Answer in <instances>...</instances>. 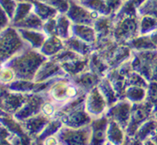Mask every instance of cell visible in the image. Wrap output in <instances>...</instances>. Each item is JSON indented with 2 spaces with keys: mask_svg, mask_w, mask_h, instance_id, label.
<instances>
[{
  "mask_svg": "<svg viewBox=\"0 0 157 145\" xmlns=\"http://www.w3.org/2000/svg\"><path fill=\"white\" fill-rule=\"evenodd\" d=\"M47 58L39 50L28 48L2 65L13 70L15 79L33 81L38 70Z\"/></svg>",
  "mask_w": 157,
  "mask_h": 145,
  "instance_id": "cell-1",
  "label": "cell"
},
{
  "mask_svg": "<svg viewBox=\"0 0 157 145\" xmlns=\"http://www.w3.org/2000/svg\"><path fill=\"white\" fill-rule=\"evenodd\" d=\"M140 35V17L138 14L116 15L114 18L112 36L119 43H125Z\"/></svg>",
  "mask_w": 157,
  "mask_h": 145,
  "instance_id": "cell-2",
  "label": "cell"
},
{
  "mask_svg": "<svg viewBox=\"0 0 157 145\" xmlns=\"http://www.w3.org/2000/svg\"><path fill=\"white\" fill-rule=\"evenodd\" d=\"M31 48L19 35L15 28L9 26L1 30V62L2 64L15 55Z\"/></svg>",
  "mask_w": 157,
  "mask_h": 145,
  "instance_id": "cell-3",
  "label": "cell"
},
{
  "mask_svg": "<svg viewBox=\"0 0 157 145\" xmlns=\"http://www.w3.org/2000/svg\"><path fill=\"white\" fill-rule=\"evenodd\" d=\"M59 144H90L91 138L90 125L80 128H73L63 125L55 134Z\"/></svg>",
  "mask_w": 157,
  "mask_h": 145,
  "instance_id": "cell-4",
  "label": "cell"
},
{
  "mask_svg": "<svg viewBox=\"0 0 157 145\" xmlns=\"http://www.w3.org/2000/svg\"><path fill=\"white\" fill-rule=\"evenodd\" d=\"M152 113L153 106L146 100L140 103H132L130 122L125 129L127 138H132L140 126L151 118Z\"/></svg>",
  "mask_w": 157,
  "mask_h": 145,
  "instance_id": "cell-5",
  "label": "cell"
},
{
  "mask_svg": "<svg viewBox=\"0 0 157 145\" xmlns=\"http://www.w3.org/2000/svg\"><path fill=\"white\" fill-rule=\"evenodd\" d=\"M59 118H60L64 126L73 128H80L88 126L93 120L92 117L86 111L85 104L62 113Z\"/></svg>",
  "mask_w": 157,
  "mask_h": 145,
  "instance_id": "cell-6",
  "label": "cell"
},
{
  "mask_svg": "<svg viewBox=\"0 0 157 145\" xmlns=\"http://www.w3.org/2000/svg\"><path fill=\"white\" fill-rule=\"evenodd\" d=\"M85 106L87 113L93 119L105 114L106 111L109 109L105 97L100 93L98 87H95L88 93Z\"/></svg>",
  "mask_w": 157,
  "mask_h": 145,
  "instance_id": "cell-7",
  "label": "cell"
},
{
  "mask_svg": "<svg viewBox=\"0 0 157 145\" xmlns=\"http://www.w3.org/2000/svg\"><path fill=\"white\" fill-rule=\"evenodd\" d=\"M132 103L127 99H121L106 111L105 115L109 119L116 122L125 131L130 118Z\"/></svg>",
  "mask_w": 157,
  "mask_h": 145,
  "instance_id": "cell-8",
  "label": "cell"
},
{
  "mask_svg": "<svg viewBox=\"0 0 157 145\" xmlns=\"http://www.w3.org/2000/svg\"><path fill=\"white\" fill-rule=\"evenodd\" d=\"M29 94L12 92L2 88L1 109L2 111L13 115L24 105L28 99Z\"/></svg>",
  "mask_w": 157,
  "mask_h": 145,
  "instance_id": "cell-9",
  "label": "cell"
},
{
  "mask_svg": "<svg viewBox=\"0 0 157 145\" xmlns=\"http://www.w3.org/2000/svg\"><path fill=\"white\" fill-rule=\"evenodd\" d=\"M68 75L64 71L63 67L59 63H58L50 58H48L40 66L36 75L33 79L34 83H42L48 79H54L56 77H63Z\"/></svg>",
  "mask_w": 157,
  "mask_h": 145,
  "instance_id": "cell-10",
  "label": "cell"
},
{
  "mask_svg": "<svg viewBox=\"0 0 157 145\" xmlns=\"http://www.w3.org/2000/svg\"><path fill=\"white\" fill-rule=\"evenodd\" d=\"M69 9L65 14L70 18L72 24L94 26L95 19L89 10L75 0H70L69 1Z\"/></svg>",
  "mask_w": 157,
  "mask_h": 145,
  "instance_id": "cell-11",
  "label": "cell"
},
{
  "mask_svg": "<svg viewBox=\"0 0 157 145\" xmlns=\"http://www.w3.org/2000/svg\"><path fill=\"white\" fill-rule=\"evenodd\" d=\"M50 119L51 118L47 117L42 112H40L38 114L33 115L30 118L19 123L21 124L22 127L26 133L30 137L32 140H33L44 129V128L46 127V125L48 124Z\"/></svg>",
  "mask_w": 157,
  "mask_h": 145,
  "instance_id": "cell-12",
  "label": "cell"
},
{
  "mask_svg": "<svg viewBox=\"0 0 157 145\" xmlns=\"http://www.w3.org/2000/svg\"><path fill=\"white\" fill-rule=\"evenodd\" d=\"M109 122V118L105 114L92 120L90 124L91 128L90 144H104L107 142V130Z\"/></svg>",
  "mask_w": 157,
  "mask_h": 145,
  "instance_id": "cell-13",
  "label": "cell"
},
{
  "mask_svg": "<svg viewBox=\"0 0 157 145\" xmlns=\"http://www.w3.org/2000/svg\"><path fill=\"white\" fill-rule=\"evenodd\" d=\"M71 79L82 90L88 94L98 86L101 78L90 69H88L78 75L71 77Z\"/></svg>",
  "mask_w": 157,
  "mask_h": 145,
  "instance_id": "cell-14",
  "label": "cell"
},
{
  "mask_svg": "<svg viewBox=\"0 0 157 145\" xmlns=\"http://www.w3.org/2000/svg\"><path fill=\"white\" fill-rule=\"evenodd\" d=\"M19 35L31 48L39 50L47 39V34L44 31L32 30L25 28H16Z\"/></svg>",
  "mask_w": 157,
  "mask_h": 145,
  "instance_id": "cell-15",
  "label": "cell"
},
{
  "mask_svg": "<svg viewBox=\"0 0 157 145\" xmlns=\"http://www.w3.org/2000/svg\"><path fill=\"white\" fill-rule=\"evenodd\" d=\"M79 3L92 13L94 19L102 16H110L113 13L105 0H82Z\"/></svg>",
  "mask_w": 157,
  "mask_h": 145,
  "instance_id": "cell-16",
  "label": "cell"
},
{
  "mask_svg": "<svg viewBox=\"0 0 157 145\" xmlns=\"http://www.w3.org/2000/svg\"><path fill=\"white\" fill-rule=\"evenodd\" d=\"M71 35L77 37L79 39L93 45L97 39L96 33L93 26L85 24H71Z\"/></svg>",
  "mask_w": 157,
  "mask_h": 145,
  "instance_id": "cell-17",
  "label": "cell"
},
{
  "mask_svg": "<svg viewBox=\"0 0 157 145\" xmlns=\"http://www.w3.org/2000/svg\"><path fill=\"white\" fill-rule=\"evenodd\" d=\"M65 48L63 41L58 36H48L39 52L47 58L55 56Z\"/></svg>",
  "mask_w": 157,
  "mask_h": 145,
  "instance_id": "cell-18",
  "label": "cell"
},
{
  "mask_svg": "<svg viewBox=\"0 0 157 145\" xmlns=\"http://www.w3.org/2000/svg\"><path fill=\"white\" fill-rule=\"evenodd\" d=\"M64 71L70 77H74L90 69L89 57H82L61 64Z\"/></svg>",
  "mask_w": 157,
  "mask_h": 145,
  "instance_id": "cell-19",
  "label": "cell"
},
{
  "mask_svg": "<svg viewBox=\"0 0 157 145\" xmlns=\"http://www.w3.org/2000/svg\"><path fill=\"white\" fill-rule=\"evenodd\" d=\"M44 24V22L35 13L32 11L22 20L12 24L11 26L15 28H25V29L43 31Z\"/></svg>",
  "mask_w": 157,
  "mask_h": 145,
  "instance_id": "cell-20",
  "label": "cell"
},
{
  "mask_svg": "<svg viewBox=\"0 0 157 145\" xmlns=\"http://www.w3.org/2000/svg\"><path fill=\"white\" fill-rule=\"evenodd\" d=\"M63 43L65 48L75 52L84 57H89V55L92 53V49H93L92 45L73 35L68 39L64 40Z\"/></svg>",
  "mask_w": 157,
  "mask_h": 145,
  "instance_id": "cell-21",
  "label": "cell"
},
{
  "mask_svg": "<svg viewBox=\"0 0 157 145\" xmlns=\"http://www.w3.org/2000/svg\"><path fill=\"white\" fill-rule=\"evenodd\" d=\"M63 126V124L60 118L55 117V118H51L48 124L46 125V127L44 128V129L33 139L32 143H43L47 138L55 135L58 133V131Z\"/></svg>",
  "mask_w": 157,
  "mask_h": 145,
  "instance_id": "cell-22",
  "label": "cell"
},
{
  "mask_svg": "<svg viewBox=\"0 0 157 145\" xmlns=\"http://www.w3.org/2000/svg\"><path fill=\"white\" fill-rule=\"evenodd\" d=\"M126 133L115 121L109 119L107 130V142L111 144H123L125 142Z\"/></svg>",
  "mask_w": 157,
  "mask_h": 145,
  "instance_id": "cell-23",
  "label": "cell"
},
{
  "mask_svg": "<svg viewBox=\"0 0 157 145\" xmlns=\"http://www.w3.org/2000/svg\"><path fill=\"white\" fill-rule=\"evenodd\" d=\"M97 87L99 88V90L100 91V93L102 94L103 96L105 97L109 108L114 105L115 103H117L120 100L119 97L117 96V94L115 93V89L112 86L111 83L109 82V79H107L105 76L101 78Z\"/></svg>",
  "mask_w": 157,
  "mask_h": 145,
  "instance_id": "cell-24",
  "label": "cell"
},
{
  "mask_svg": "<svg viewBox=\"0 0 157 145\" xmlns=\"http://www.w3.org/2000/svg\"><path fill=\"white\" fill-rule=\"evenodd\" d=\"M133 51L155 50L157 47L152 42L149 35H139L125 43Z\"/></svg>",
  "mask_w": 157,
  "mask_h": 145,
  "instance_id": "cell-25",
  "label": "cell"
},
{
  "mask_svg": "<svg viewBox=\"0 0 157 145\" xmlns=\"http://www.w3.org/2000/svg\"><path fill=\"white\" fill-rule=\"evenodd\" d=\"M33 11L44 22L48 21L50 18L57 17L60 13L54 7L48 5L47 3H42L39 1H33Z\"/></svg>",
  "mask_w": 157,
  "mask_h": 145,
  "instance_id": "cell-26",
  "label": "cell"
},
{
  "mask_svg": "<svg viewBox=\"0 0 157 145\" xmlns=\"http://www.w3.org/2000/svg\"><path fill=\"white\" fill-rule=\"evenodd\" d=\"M36 83L32 80H24V79H14L7 84H2L8 90L22 94H31L35 87Z\"/></svg>",
  "mask_w": 157,
  "mask_h": 145,
  "instance_id": "cell-27",
  "label": "cell"
},
{
  "mask_svg": "<svg viewBox=\"0 0 157 145\" xmlns=\"http://www.w3.org/2000/svg\"><path fill=\"white\" fill-rule=\"evenodd\" d=\"M57 36L64 41L68 39L71 35V21L65 13H60L57 16Z\"/></svg>",
  "mask_w": 157,
  "mask_h": 145,
  "instance_id": "cell-28",
  "label": "cell"
},
{
  "mask_svg": "<svg viewBox=\"0 0 157 145\" xmlns=\"http://www.w3.org/2000/svg\"><path fill=\"white\" fill-rule=\"evenodd\" d=\"M147 89L139 86H128L125 89V99L132 103H140L145 101Z\"/></svg>",
  "mask_w": 157,
  "mask_h": 145,
  "instance_id": "cell-29",
  "label": "cell"
},
{
  "mask_svg": "<svg viewBox=\"0 0 157 145\" xmlns=\"http://www.w3.org/2000/svg\"><path fill=\"white\" fill-rule=\"evenodd\" d=\"M157 29V18L145 14L140 19V35H149Z\"/></svg>",
  "mask_w": 157,
  "mask_h": 145,
  "instance_id": "cell-30",
  "label": "cell"
},
{
  "mask_svg": "<svg viewBox=\"0 0 157 145\" xmlns=\"http://www.w3.org/2000/svg\"><path fill=\"white\" fill-rule=\"evenodd\" d=\"M33 11V3L28 1H24L18 3V6L14 13V15L11 22V25L20 21L23 18Z\"/></svg>",
  "mask_w": 157,
  "mask_h": 145,
  "instance_id": "cell-31",
  "label": "cell"
},
{
  "mask_svg": "<svg viewBox=\"0 0 157 145\" xmlns=\"http://www.w3.org/2000/svg\"><path fill=\"white\" fill-rule=\"evenodd\" d=\"M145 100L153 106V110L157 109V82L149 83Z\"/></svg>",
  "mask_w": 157,
  "mask_h": 145,
  "instance_id": "cell-32",
  "label": "cell"
},
{
  "mask_svg": "<svg viewBox=\"0 0 157 145\" xmlns=\"http://www.w3.org/2000/svg\"><path fill=\"white\" fill-rule=\"evenodd\" d=\"M57 17L50 18L48 21L44 22L43 31L47 34V36H57Z\"/></svg>",
  "mask_w": 157,
  "mask_h": 145,
  "instance_id": "cell-33",
  "label": "cell"
},
{
  "mask_svg": "<svg viewBox=\"0 0 157 145\" xmlns=\"http://www.w3.org/2000/svg\"><path fill=\"white\" fill-rule=\"evenodd\" d=\"M1 5H2V9L6 12L12 22L18 3L14 0H1Z\"/></svg>",
  "mask_w": 157,
  "mask_h": 145,
  "instance_id": "cell-34",
  "label": "cell"
},
{
  "mask_svg": "<svg viewBox=\"0 0 157 145\" xmlns=\"http://www.w3.org/2000/svg\"><path fill=\"white\" fill-rule=\"evenodd\" d=\"M15 79V73L12 69L2 65L1 69V83L2 84H7Z\"/></svg>",
  "mask_w": 157,
  "mask_h": 145,
  "instance_id": "cell-35",
  "label": "cell"
},
{
  "mask_svg": "<svg viewBox=\"0 0 157 145\" xmlns=\"http://www.w3.org/2000/svg\"><path fill=\"white\" fill-rule=\"evenodd\" d=\"M11 26V19L3 9H1V30Z\"/></svg>",
  "mask_w": 157,
  "mask_h": 145,
  "instance_id": "cell-36",
  "label": "cell"
},
{
  "mask_svg": "<svg viewBox=\"0 0 157 145\" xmlns=\"http://www.w3.org/2000/svg\"><path fill=\"white\" fill-rule=\"evenodd\" d=\"M105 1L110 7V9L113 10V12L119 10V9L121 8L122 3H123L122 0H105Z\"/></svg>",
  "mask_w": 157,
  "mask_h": 145,
  "instance_id": "cell-37",
  "label": "cell"
},
{
  "mask_svg": "<svg viewBox=\"0 0 157 145\" xmlns=\"http://www.w3.org/2000/svg\"><path fill=\"white\" fill-rule=\"evenodd\" d=\"M75 1H76V2H78V3H79V2H81L82 0H75Z\"/></svg>",
  "mask_w": 157,
  "mask_h": 145,
  "instance_id": "cell-38",
  "label": "cell"
},
{
  "mask_svg": "<svg viewBox=\"0 0 157 145\" xmlns=\"http://www.w3.org/2000/svg\"><path fill=\"white\" fill-rule=\"evenodd\" d=\"M122 1H123V3H124V2H125V1H127V0H122Z\"/></svg>",
  "mask_w": 157,
  "mask_h": 145,
  "instance_id": "cell-39",
  "label": "cell"
}]
</instances>
